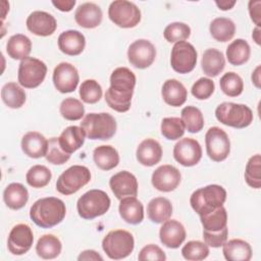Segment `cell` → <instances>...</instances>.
<instances>
[{"label":"cell","mask_w":261,"mask_h":261,"mask_svg":"<svg viewBox=\"0 0 261 261\" xmlns=\"http://www.w3.org/2000/svg\"><path fill=\"white\" fill-rule=\"evenodd\" d=\"M136 86V75L127 67H117L110 75V87L105 93L108 106L117 112H126L130 108Z\"/></svg>","instance_id":"obj_1"},{"label":"cell","mask_w":261,"mask_h":261,"mask_svg":"<svg viewBox=\"0 0 261 261\" xmlns=\"http://www.w3.org/2000/svg\"><path fill=\"white\" fill-rule=\"evenodd\" d=\"M66 214V207L62 200L46 197L36 201L30 209V217L40 227L51 228L60 223Z\"/></svg>","instance_id":"obj_2"},{"label":"cell","mask_w":261,"mask_h":261,"mask_svg":"<svg viewBox=\"0 0 261 261\" xmlns=\"http://www.w3.org/2000/svg\"><path fill=\"white\" fill-rule=\"evenodd\" d=\"M225 200L226 191L223 187L219 185H209L196 190L190 198V204L193 210L201 216L223 206Z\"/></svg>","instance_id":"obj_3"},{"label":"cell","mask_w":261,"mask_h":261,"mask_svg":"<svg viewBox=\"0 0 261 261\" xmlns=\"http://www.w3.org/2000/svg\"><path fill=\"white\" fill-rule=\"evenodd\" d=\"M86 137L90 140H109L116 133V120L107 113H89L81 122Z\"/></svg>","instance_id":"obj_4"},{"label":"cell","mask_w":261,"mask_h":261,"mask_svg":"<svg viewBox=\"0 0 261 261\" xmlns=\"http://www.w3.org/2000/svg\"><path fill=\"white\" fill-rule=\"evenodd\" d=\"M215 116L224 125L244 128L249 126L254 119L253 111L245 104L223 102L215 109Z\"/></svg>","instance_id":"obj_5"},{"label":"cell","mask_w":261,"mask_h":261,"mask_svg":"<svg viewBox=\"0 0 261 261\" xmlns=\"http://www.w3.org/2000/svg\"><path fill=\"white\" fill-rule=\"evenodd\" d=\"M110 198L102 190H90L80 197L76 203L79 215L84 219H93L105 214L110 208Z\"/></svg>","instance_id":"obj_6"},{"label":"cell","mask_w":261,"mask_h":261,"mask_svg":"<svg viewBox=\"0 0 261 261\" xmlns=\"http://www.w3.org/2000/svg\"><path fill=\"white\" fill-rule=\"evenodd\" d=\"M102 248L106 255L113 260H120L134 251L135 240L133 234L124 229L109 231L102 241Z\"/></svg>","instance_id":"obj_7"},{"label":"cell","mask_w":261,"mask_h":261,"mask_svg":"<svg viewBox=\"0 0 261 261\" xmlns=\"http://www.w3.org/2000/svg\"><path fill=\"white\" fill-rule=\"evenodd\" d=\"M91 180V172L83 165H72L63 171L57 181L56 190L62 195H71Z\"/></svg>","instance_id":"obj_8"},{"label":"cell","mask_w":261,"mask_h":261,"mask_svg":"<svg viewBox=\"0 0 261 261\" xmlns=\"http://www.w3.org/2000/svg\"><path fill=\"white\" fill-rule=\"evenodd\" d=\"M108 16L116 25L129 29L136 27L141 21V11L139 7L126 0H115L110 3Z\"/></svg>","instance_id":"obj_9"},{"label":"cell","mask_w":261,"mask_h":261,"mask_svg":"<svg viewBox=\"0 0 261 261\" xmlns=\"http://www.w3.org/2000/svg\"><path fill=\"white\" fill-rule=\"evenodd\" d=\"M47 73L46 64L38 58L28 57L20 61L18 66V83L27 89H34L40 86Z\"/></svg>","instance_id":"obj_10"},{"label":"cell","mask_w":261,"mask_h":261,"mask_svg":"<svg viewBox=\"0 0 261 261\" xmlns=\"http://www.w3.org/2000/svg\"><path fill=\"white\" fill-rule=\"evenodd\" d=\"M206 152L215 162L223 161L230 152V141L227 134L218 126L210 127L205 135Z\"/></svg>","instance_id":"obj_11"},{"label":"cell","mask_w":261,"mask_h":261,"mask_svg":"<svg viewBox=\"0 0 261 261\" xmlns=\"http://www.w3.org/2000/svg\"><path fill=\"white\" fill-rule=\"evenodd\" d=\"M197 63V51L195 47L186 41L176 42L171 50L170 64L178 73L191 72Z\"/></svg>","instance_id":"obj_12"},{"label":"cell","mask_w":261,"mask_h":261,"mask_svg":"<svg viewBox=\"0 0 261 261\" xmlns=\"http://www.w3.org/2000/svg\"><path fill=\"white\" fill-rule=\"evenodd\" d=\"M156 49L154 45L145 39H140L132 43L127 50V58L132 65L144 69L149 67L155 60Z\"/></svg>","instance_id":"obj_13"},{"label":"cell","mask_w":261,"mask_h":261,"mask_svg":"<svg viewBox=\"0 0 261 261\" xmlns=\"http://www.w3.org/2000/svg\"><path fill=\"white\" fill-rule=\"evenodd\" d=\"M173 157L182 166H194L202 158L201 145L195 139L184 138L174 145Z\"/></svg>","instance_id":"obj_14"},{"label":"cell","mask_w":261,"mask_h":261,"mask_svg":"<svg viewBox=\"0 0 261 261\" xmlns=\"http://www.w3.org/2000/svg\"><path fill=\"white\" fill-rule=\"evenodd\" d=\"M34 234L32 228L25 223L14 225L8 236L7 247L13 255H23L33 246Z\"/></svg>","instance_id":"obj_15"},{"label":"cell","mask_w":261,"mask_h":261,"mask_svg":"<svg viewBox=\"0 0 261 261\" xmlns=\"http://www.w3.org/2000/svg\"><path fill=\"white\" fill-rule=\"evenodd\" d=\"M77 69L68 62L59 63L53 71V84L60 93L73 92L79 84Z\"/></svg>","instance_id":"obj_16"},{"label":"cell","mask_w":261,"mask_h":261,"mask_svg":"<svg viewBox=\"0 0 261 261\" xmlns=\"http://www.w3.org/2000/svg\"><path fill=\"white\" fill-rule=\"evenodd\" d=\"M151 180L156 190L166 193L171 192L180 182V172L175 166L164 164L154 170Z\"/></svg>","instance_id":"obj_17"},{"label":"cell","mask_w":261,"mask_h":261,"mask_svg":"<svg viewBox=\"0 0 261 261\" xmlns=\"http://www.w3.org/2000/svg\"><path fill=\"white\" fill-rule=\"evenodd\" d=\"M109 186L114 196L121 200L125 197H136L138 194V180L129 171L122 170L111 176Z\"/></svg>","instance_id":"obj_18"},{"label":"cell","mask_w":261,"mask_h":261,"mask_svg":"<svg viewBox=\"0 0 261 261\" xmlns=\"http://www.w3.org/2000/svg\"><path fill=\"white\" fill-rule=\"evenodd\" d=\"M28 30L36 36L47 37L52 35L56 28L57 22L55 17L46 11H33L27 18Z\"/></svg>","instance_id":"obj_19"},{"label":"cell","mask_w":261,"mask_h":261,"mask_svg":"<svg viewBox=\"0 0 261 261\" xmlns=\"http://www.w3.org/2000/svg\"><path fill=\"white\" fill-rule=\"evenodd\" d=\"M186 229L184 225L174 219L163 222L159 230L161 243L170 249L178 248L186 240Z\"/></svg>","instance_id":"obj_20"},{"label":"cell","mask_w":261,"mask_h":261,"mask_svg":"<svg viewBox=\"0 0 261 261\" xmlns=\"http://www.w3.org/2000/svg\"><path fill=\"white\" fill-rule=\"evenodd\" d=\"M102 17L103 13L101 8L92 2L81 4L74 12L76 23L85 29H94L98 27L102 21Z\"/></svg>","instance_id":"obj_21"},{"label":"cell","mask_w":261,"mask_h":261,"mask_svg":"<svg viewBox=\"0 0 261 261\" xmlns=\"http://www.w3.org/2000/svg\"><path fill=\"white\" fill-rule=\"evenodd\" d=\"M86 46L85 36L76 30L62 32L58 37V47L66 55L75 56L81 54Z\"/></svg>","instance_id":"obj_22"},{"label":"cell","mask_w":261,"mask_h":261,"mask_svg":"<svg viewBox=\"0 0 261 261\" xmlns=\"http://www.w3.org/2000/svg\"><path fill=\"white\" fill-rule=\"evenodd\" d=\"M137 160L144 166H153L162 158V147L154 139H145L137 148Z\"/></svg>","instance_id":"obj_23"},{"label":"cell","mask_w":261,"mask_h":261,"mask_svg":"<svg viewBox=\"0 0 261 261\" xmlns=\"http://www.w3.org/2000/svg\"><path fill=\"white\" fill-rule=\"evenodd\" d=\"M21 150L31 158L44 157L47 154L48 141L38 132H29L21 139Z\"/></svg>","instance_id":"obj_24"},{"label":"cell","mask_w":261,"mask_h":261,"mask_svg":"<svg viewBox=\"0 0 261 261\" xmlns=\"http://www.w3.org/2000/svg\"><path fill=\"white\" fill-rule=\"evenodd\" d=\"M161 95L166 104L178 107L186 102L188 98V91L180 82L175 79H170L164 82Z\"/></svg>","instance_id":"obj_25"},{"label":"cell","mask_w":261,"mask_h":261,"mask_svg":"<svg viewBox=\"0 0 261 261\" xmlns=\"http://www.w3.org/2000/svg\"><path fill=\"white\" fill-rule=\"evenodd\" d=\"M118 211L121 218L129 224H139L144 219L143 204L136 197H125L121 199Z\"/></svg>","instance_id":"obj_26"},{"label":"cell","mask_w":261,"mask_h":261,"mask_svg":"<svg viewBox=\"0 0 261 261\" xmlns=\"http://www.w3.org/2000/svg\"><path fill=\"white\" fill-rule=\"evenodd\" d=\"M86 134L81 126H67L59 136L58 141L60 147L68 154L79 150L85 143Z\"/></svg>","instance_id":"obj_27"},{"label":"cell","mask_w":261,"mask_h":261,"mask_svg":"<svg viewBox=\"0 0 261 261\" xmlns=\"http://www.w3.org/2000/svg\"><path fill=\"white\" fill-rule=\"evenodd\" d=\"M222 253L228 261H249L252 257V248L244 240L233 239L222 245Z\"/></svg>","instance_id":"obj_28"},{"label":"cell","mask_w":261,"mask_h":261,"mask_svg":"<svg viewBox=\"0 0 261 261\" xmlns=\"http://www.w3.org/2000/svg\"><path fill=\"white\" fill-rule=\"evenodd\" d=\"M3 200L8 208L18 210L25 206L29 200V192L23 185L12 182L5 188L3 192Z\"/></svg>","instance_id":"obj_29"},{"label":"cell","mask_w":261,"mask_h":261,"mask_svg":"<svg viewBox=\"0 0 261 261\" xmlns=\"http://www.w3.org/2000/svg\"><path fill=\"white\" fill-rule=\"evenodd\" d=\"M202 69L208 76H217L225 66V58L223 53L215 48H210L204 51L202 61Z\"/></svg>","instance_id":"obj_30"},{"label":"cell","mask_w":261,"mask_h":261,"mask_svg":"<svg viewBox=\"0 0 261 261\" xmlns=\"http://www.w3.org/2000/svg\"><path fill=\"white\" fill-rule=\"evenodd\" d=\"M147 214L152 222L163 223L170 218L172 214V205L170 201L164 197L154 198L147 206Z\"/></svg>","instance_id":"obj_31"},{"label":"cell","mask_w":261,"mask_h":261,"mask_svg":"<svg viewBox=\"0 0 261 261\" xmlns=\"http://www.w3.org/2000/svg\"><path fill=\"white\" fill-rule=\"evenodd\" d=\"M32 51L31 40L22 35L16 34L11 36L6 44V52L9 57L16 60H23L29 57Z\"/></svg>","instance_id":"obj_32"},{"label":"cell","mask_w":261,"mask_h":261,"mask_svg":"<svg viewBox=\"0 0 261 261\" xmlns=\"http://www.w3.org/2000/svg\"><path fill=\"white\" fill-rule=\"evenodd\" d=\"M93 159L96 165L102 170L113 169L119 163L118 152L110 145L97 147L93 152Z\"/></svg>","instance_id":"obj_33"},{"label":"cell","mask_w":261,"mask_h":261,"mask_svg":"<svg viewBox=\"0 0 261 261\" xmlns=\"http://www.w3.org/2000/svg\"><path fill=\"white\" fill-rule=\"evenodd\" d=\"M62 245L60 240L54 234L42 236L36 245V252L38 256L43 259H54L61 253Z\"/></svg>","instance_id":"obj_34"},{"label":"cell","mask_w":261,"mask_h":261,"mask_svg":"<svg viewBox=\"0 0 261 261\" xmlns=\"http://www.w3.org/2000/svg\"><path fill=\"white\" fill-rule=\"evenodd\" d=\"M251 54L250 45L243 39H237L232 41L226 48V58L232 65H242L246 63Z\"/></svg>","instance_id":"obj_35"},{"label":"cell","mask_w":261,"mask_h":261,"mask_svg":"<svg viewBox=\"0 0 261 261\" xmlns=\"http://www.w3.org/2000/svg\"><path fill=\"white\" fill-rule=\"evenodd\" d=\"M211 36L218 42H227L236 33L234 22L226 17L214 18L209 27Z\"/></svg>","instance_id":"obj_36"},{"label":"cell","mask_w":261,"mask_h":261,"mask_svg":"<svg viewBox=\"0 0 261 261\" xmlns=\"http://www.w3.org/2000/svg\"><path fill=\"white\" fill-rule=\"evenodd\" d=\"M1 98L9 108H20L25 102V92L16 83H7L2 87Z\"/></svg>","instance_id":"obj_37"},{"label":"cell","mask_w":261,"mask_h":261,"mask_svg":"<svg viewBox=\"0 0 261 261\" xmlns=\"http://www.w3.org/2000/svg\"><path fill=\"white\" fill-rule=\"evenodd\" d=\"M203 229L207 231H219L227 226V212L223 206L200 216Z\"/></svg>","instance_id":"obj_38"},{"label":"cell","mask_w":261,"mask_h":261,"mask_svg":"<svg viewBox=\"0 0 261 261\" xmlns=\"http://www.w3.org/2000/svg\"><path fill=\"white\" fill-rule=\"evenodd\" d=\"M181 121L189 133L195 134L202 130L204 117L201 110L195 106H186L181 110Z\"/></svg>","instance_id":"obj_39"},{"label":"cell","mask_w":261,"mask_h":261,"mask_svg":"<svg viewBox=\"0 0 261 261\" xmlns=\"http://www.w3.org/2000/svg\"><path fill=\"white\" fill-rule=\"evenodd\" d=\"M52 177L50 169L44 165H34L25 174L27 182L36 189L46 187Z\"/></svg>","instance_id":"obj_40"},{"label":"cell","mask_w":261,"mask_h":261,"mask_svg":"<svg viewBox=\"0 0 261 261\" xmlns=\"http://www.w3.org/2000/svg\"><path fill=\"white\" fill-rule=\"evenodd\" d=\"M219 85L221 91L229 97H237L241 95L244 90L242 77L233 71L224 73L219 81Z\"/></svg>","instance_id":"obj_41"},{"label":"cell","mask_w":261,"mask_h":261,"mask_svg":"<svg viewBox=\"0 0 261 261\" xmlns=\"http://www.w3.org/2000/svg\"><path fill=\"white\" fill-rule=\"evenodd\" d=\"M245 179L253 189L261 188V157L260 154L252 156L246 165Z\"/></svg>","instance_id":"obj_42"},{"label":"cell","mask_w":261,"mask_h":261,"mask_svg":"<svg viewBox=\"0 0 261 261\" xmlns=\"http://www.w3.org/2000/svg\"><path fill=\"white\" fill-rule=\"evenodd\" d=\"M59 111L66 120H79L85 114V107L80 100L69 97L61 102Z\"/></svg>","instance_id":"obj_43"},{"label":"cell","mask_w":261,"mask_h":261,"mask_svg":"<svg viewBox=\"0 0 261 261\" xmlns=\"http://www.w3.org/2000/svg\"><path fill=\"white\" fill-rule=\"evenodd\" d=\"M161 134L167 140H177L185 134L184 122L178 117H165L161 121Z\"/></svg>","instance_id":"obj_44"},{"label":"cell","mask_w":261,"mask_h":261,"mask_svg":"<svg viewBox=\"0 0 261 261\" xmlns=\"http://www.w3.org/2000/svg\"><path fill=\"white\" fill-rule=\"evenodd\" d=\"M181 255L187 260H204L209 255V247L200 241H190L182 247Z\"/></svg>","instance_id":"obj_45"},{"label":"cell","mask_w":261,"mask_h":261,"mask_svg":"<svg viewBox=\"0 0 261 261\" xmlns=\"http://www.w3.org/2000/svg\"><path fill=\"white\" fill-rule=\"evenodd\" d=\"M80 97L88 104L97 103L102 97V88L95 80H86L80 87Z\"/></svg>","instance_id":"obj_46"},{"label":"cell","mask_w":261,"mask_h":261,"mask_svg":"<svg viewBox=\"0 0 261 261\" xmlns=\"http://www.w3.org/2000/svg\"><path fill=\"white\" fill-rule=\"evenodd\" d=\"M191 35L190 27L185 22H171L169 23L163 32V36L165 40L169 43H176L180 41L187 40Z\"/></svg>","instance_id":"obj_47"},{"label":"cell","mask_w":261,"mask_h":261,"mask_svg":"<svg viewBox=\"0 0 261 261\" xmlns=\"http://www.w3.org/2000/svg\"><path fill=\"white\" fill-rule=\"evenodd\" d=\"M45 157L48 162L55 165H61L70 158V154L63 151L59 145L58 138H51L48 141V150Z\"/></svg>","instance_id":"obj_48"},{"label":"cell","mask_w":261,"mask_h":261,"mask_svg":"<svg viewBox=\"0 0 261 261\" xmlns=\"http://www.w3.org/2000/svg\"><path fill=\"white\" fill-rule=\"evenodd\" d=\"M215 85L214 82L208 77H201L193 85L191 92L194 97L199 100L208 99L214 92Z\"/></svg>","instance_id":"obj_49"},{"label":"cell","mask_w":261,"mask_h":261,"mask_svg":"<svg viewBox=\"0 0 261 261\" xmlns=\"http://www.w3.org/2000/svg\"><path fill=\"white\" fill-rule=\"evenodd\" d=\"M138 259L140 261H164L166 260V256L164 251L160 247L154 244H150L145 246L140 251Z\"/></svg>","instance_id":"obj_50"},{"label":"cell","mask_w":261,"mask_h":261,"mask_svg":"<svg viewBox=\"0 0 261 261\" xmlns=\"http://www.w3.org/2000/svg\"><path fill=\"white\" fill-rule=\"evenodd\" d=\"M228 236L227 226L219 231H207L203 229V239L207 246L212 248H219L221 247L226 241Z\"/></svg>","instance_id":"obj_51"},{"label":"cell","mask_w":261,"mask_h":261,"mask_svg":"<svg viewBox=\"0 0 261 261\" xmlns=\"http://www.w3.org/2000/svg\"><path fill=\"white\" fill-rule=\"evenodd\" d=\"M260 1H250L249 2V13L251 19L255 22V24L260 28Z\"/></svg>","instance_id":"obj_52"},{"label":"cell","mask_w":261,"mask_h":261,"mask_svg":"<svg viewBox=\"0 0 261 261\" xmlns=\"http://www.w3.org/2000/svg\"><path fill=\"white\" fill-rule=\"evenodd\" d=\"M52 4L57 8L59 9L60 11H63V12H68L70 11L73 6L75 5V0H54L52 1Z\"/></svg>","instance_id":"obj_53"},{"label":"cell","mask_w":261,"mask_h":261,"mask_svg":"<svg viewBox=\"0 0 261 261\" xmlns=\"http://www.w3.org/2000/svg\"><path fill=\"white\" fill-rule=\"evenodd\" d=\"M77 260L79 261H82V260H103V257L100 254H98V252H96L94 250H86V251H83L79 255Z\"/></svg>","instance_id":"obj_54"},{"label":"cell","mask_w":261,"mask_h":261,"mask_svg":"<svg viewBox=\"0 0 261 261\" xmlns=\"http://www.w3.org/2000/svg\"><path fill=\"white\" fill-rule=\"evenodd\" d=\"M215 4L221 10H228V9H231L233 7V5L236 4V1L234 0H232V1L221 0V1H215Z\"/></svg>","instance_id":"obj_55"},{"label":"cell","mask_w":261,"mask_h":261,"mask_svg":"<svg viewBox=\"0 0 261 261\" xmlns=\"http://www.w3.org/2000/svg\"><path fill=\"white\" fill-rule=\"evenodd\" d=\"M252 82L256 88H260V65H258L252 73Z\"/></svg>","instance_id":"obj_56"},{"label":"cell","mask_w":261,"mask_h":261,"mask_svg":"<svg viewBox=\"0 0 261 261\" xmlns=\"http://www.w3.org/2000/svg\"><path fill=\"white\" fill-rule=\"evenodd\" d=\"M252 38L254 39V41L256 42V44L260 45L261 44V38H260V28L256 27L253 31V34H252Z\"/></svg>","instance_id":"obj_57"}]
</instances>
